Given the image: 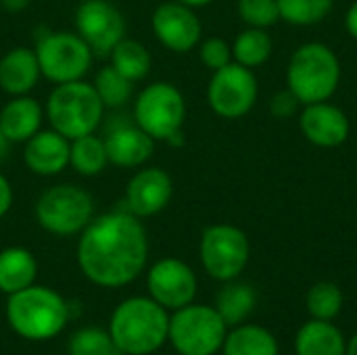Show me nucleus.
<instances>
[{
	"label": "nucleus",
	"instance_id": "f257e3e1",
	"mask_svg": "<svg viewBox=\"0 0 357 355\" xmlns=\"http://www.w3.org/2000/svg\"><path fill=\"white\" fill-rule=\"evenodd\" d=\"M149 236L140 218L111 211L92 220L77 243V264L84 276L105 289L130 285L146 266Z\"/></svg>",
	"mask_w": 357,
	"mask_h": 355
},
{
	"label": "nucleus",
	"instance_id": "f03ea898",
	"mask_svg": "<svg viewBox=\"0 0 357 355\" xmlns=\"http://www.w3.org/2000/svg\"><path fill=\"white\" fill-rule=\"evenodd\" d=\"M169 333V318L151 297H132L119 303L109 322V335L123 355L157 352Z\"/></svg>",
	"mask_w": 357,
	"mask_h": 355
},
{
	"label": "nucleus",
	"instance_id": "7ed1b4c3",
	"mask_svg": "<svg viewBox=\"0 0 357 355\" xmlns=\"http://www.w3.org/2000/svg\"><path fill=\"white\" fill-rule=\"evenodd\" d=\"M343 69L337 52L322 42L301 44L287 65V88L301 105L324 103L341 86Z\"/></svg>",
	"mask_w": 357,
	"mask_h": 355
},
{
	"label": "nucleus",
	"instance_id": "20e7f679",
	"mask_svg": "<svg viewBox=\"0 0 357 355\" xmlns=\"http://www.w3.org/2000/svg\"><path fill=\"white\" fill-rule=\"evenodd\" d=\"M6 318L19 337L29 341H46L65 328L69 308L56 291L31 285L8 295Z\"/></svg>",
	"mask_w": 357,
	"mask_h": 355
},
{
	"label": "nucleus",
	"instance_id": "39448f33",
	"mask_svg": "<svg viewBox=\"0 0 357 355\" xmlns=\"http://www.w3.org/2000/svg\"><path fill=\"white\" fill-rule=\"evenodd\" d=\"M46 115L52 130L67 140L94 134L105 115V105L92 84L82 80L56 84L46 103Z\"/></svg>",
	"mask_w": 357,
	"mask_h": 355
},
{
	"label": "nucleus",
	"instance_id": "423d86ee",
	"mask_svg": "<svg viewBox=\"0 0 357 355\" xmlns=\"http://www.w3.org/2000/svg\"><path fill=\"white\" fill-rule=\"evenodd\" d=\"M226 328L215 308L188 303L169 318L167 339L180 355H213L224 345Z\"/></svg>",
	"mask_w": 357,
	"mask_h": 355
},
{
	"label": "nucleus",
	"instance_id": "0eeeda50",
	"mask_svg": "<svg viewBox=\"0 0 357 355\" xmlns=\"http://www.w3.org/2000/svg\"><path fill=\"white\" fill-rule=\"evenodd\" d=\"M94 216V201L90 192L75 184H59L42 192L36 203L38 224L56 236H71L82 232Z\"/></svg>",
	"mask_w": 357,
	"mask_h": 355
},
{
	"label": "nucleus",
	"instance_id": "6e6552de",
	"mask_svg": "<svg viewBox=\"0 0 357 355\" xmlns=\"http://www.w3.org/2000/svg\"><path fill=\"white\" fill-rule=\"evenodd\" d=\"M134 119L153 140H169L182 132L186 103L182 92L169 82L146 86L134 105Z\"/></svg>",
	"mask_w": 357,
	"mask_h": 355
},
{
	"label": "nucleus",
	"instance_id": "1a4fd4ad",
	"mask_svg": "<svg viewBox=\"0 0 357 355\" xmlns=\"http://www.w3.org/2000/svg\"><path fill=\"white\" fill-rule=\"evenodd\" d=\"M201 264L205 272L220 280H236L249 264L251 245L247 234L232 224H213L201 234Z\"/></svg>",
	"mask_w": 357,
	"mask_h": 355
},
{
	"label": "nucleus",
	"instance_id": "9d476101",
	"mask_svg": "<svg viewBox=\"0 0 357 355\" xmlns=\"http://www.w3.org/2000/svg\"><path fill=\"white\" fill-rule=\"evenodd\" d=\"M36 56L46 80L54 84H67L77 82L88 73L94 54L77 33L52 31L38 42Z\"/></svg>",
	"mask_w": 357,
	"mask_h": 355
},
{
	"label": "nucleus",
	"instance_id": "9b49d317",
	"mask_svg": "<svg viewBox=\"0 0 357 355\" xmlns=\"http://www.w3.org/2000/svg\"><path fill=\"white\" fill-rule=\"evenodd\" d=\"M259 84L253 69L238 63H228L226 67L213 71L207 86V103L211 111L224 119L245 117L257 103Z\"/></svg>",
	"mask_w": 357,
	"mask_h": 355
},
{
	"label": "nucleus",
	"instance_id": "f8f14e48",
	"mask_svg": "<svg viewBox=\"0 0 357 355\" xmlns=\"http://www.w3.org/2000/svg\"><path fill=\"white\" fill-rule=\"evenodd\" d=\"M75 29L92 54L109 56L115 44L126 38V19L109 0H84L75 10Z\"/></svg>",
	"mask_w": 357,
	"mask_h": 355
},
{
	"label": "nucleus",
	"instance_id": "ddd939ff",
	"mask_svg": "<svg viewBox=\"0 0 357 355\" xmlns=\"http://www.w3.org/2000/svg\"><path fill=\"white\" fill-rule=\"evenodd\" d=\"M149 293L165 310H180L197 295V276L188 264L176 257L159 259L149 272Z\"/></svg>",
	"mask_w": 357,
	"mask_h": 355
},
{
	"label": "nucleus",
	"instance_id": "4468645a",
	"mask_svg": "<svg viewBox=\"0 0 357 355\" xmlns=\"http://www.w3.org/2000/svg\"><path fill=\"white\" fill-rule=\"evenodd\" d=\"M153 31L157 40L174 50V52H188L201 42V21L195 8L182 2H163L153 13Z\"/></svg>",
	"mask_w": 357,
	"mask_h": 355
},
{
	"label": "nucleus",
	"instance_id": "2eb2a0df",
	"mask_svg": "<svg viewBox=\"0 0 357 355\" xmlns=\"http://www.w3.org/2000/svg\"><path fill=\"white\" fill-rule=\"evenodd\" d=\"M299 130L310 144L320 149H337L347 142L351 123L343 109L331 100H324L301 107Z\"/></svg>",
	"mask_w": 357,
	"mask_h": 355
},
{
	"label": "nucleus",
	"instance_id": "dca6fc26",
	"mask_svg": "<svg viewBox=\"0 0 357 355\" xmlns=\"http://www.w3.org/2000/svg\"><path fill=\"white\" fill-rule=\"evenodd\" d=\"M174 195V182L161 167L140 169L126 188V211L136 218H151L167 207Z\"/></svg>",
	"mask_w": 357,
	"mask_h": 355
},
{
	"label": "nucleus",
	"instance_id": "f3484780",
	"mask_svg": "<svg viewBox=\"0 0 357 355\" xmlns=\"http://www.w3.org/2000/svg\"><path fill=\"white\" fill-rule=\"evenodd\" d=\"M105 149L109 163L117 167H138L151 159L155 151V140L140 126L119 121L117 126L109 128Z\"/></svg>",
	"mask_w": 357,
	"mask_h": 355
},
{
	"label": "nucleus",
	"instance_id": "a211bd4d",
	"mask_svg": "<svg viewBox=\"0 0 357 355\" xmlns=\"http://www.w3.org/2000/svg\"><path fill=\"white\" fill-rule=\"evenodd\" d=\"M71 140H67L56 130L36 132L23 151V161L29 172L38 176H54L61 174L69 163Z\"/></svg>",
	"mask_w": 357,
	"mask_h": 355
},
{
	"label": "nucleus",
	"instance_id": "6ab92c4d",
	"mask_svg": "<svg viewBox=\"0 0 357 355\" xmlns=\"http://www.w3.org/2000/svg\"><path fill=\"white\" fill-rule=\"evenodd\" d=\"M42 75L36 50L17 46L0 59V88L13 96H25Z\"/></svg>",
	"mask_w": 357,
	"mask_h": 355
},
{
	"label": "nucleus",
	"instance_id": "aec40b11",
	"mask_svg": "<svg viewBox=\"0 0 357 355\" xmlns=\"http://www.w3.org/2000/svg\"><path fill=\"white\" fill-rule=\"evenodd\" d=\"M42 107L36 98L15 96L0 111V128L10 142H27L36 132H40Z\"/></svg>",
	"mask_w": 357,
	"mask_h": 355
},
{
	"label": "nucleus",
	"instance_id": "412c9836",
	"mask_svg": "<svg viewBox=\"0 0 357 355\" xmlns=\"http://www.w3.org/2000/svg\"><path fill=\"white\" fill-rule=\"evenodd\" d=\"M297 355H347V339L328 320L305 322L295 337Z\"/></svg>",
	"mask_w": 357,
	"mask_h": 355
},
{
	"label": "nucleus",
	"instance_id": "4be33fe9",
	"mask_svg": "<svg viewBox=\"0 0 357 355\" xmlns=\"http://www.w3.org/2000/svg\"><path fill=\"white\" fill-rule=\"evenodd\" d=\"M38 274L36 257L23 247H8L0 251V291L13 295L33 285Z\"/></svg>",
	"mask_w": 357,
	"mask_h": 355
},
{
	"label": "nucleus",
	"instance_id": "5701e85b",
	"mask_svg": "<svg viewBox=\"0 0 357 355\" xmlns=\"http://www.w3.org/2000/svg\"><path fill=\"white\" fill-rule=\"evenodd\" d=\"M224 355H278L276 337L257 324H238L232 328L222 345Z\"/></svg>",
	"mask_w": 357,
	"mask_h": 355
},
{
	"label": "nucleus",
	"instance_id": "b1692460",
	"mask_svg": "<svg viewBox=\"0 0 357 355\" xmlns=\"http://www.w3.org/2000/svg\"><path fill=\"white\" fill-rule=\"evenodd\" d=\"M257 295L255 289L247 282L228 280L226 287L215 297V310L228 326L243 324L249 314L255 310Z\"/></svg>",
	"mask_w": 357,
	"mask_h": 355
},
{
	"label": "nucleus",
	"instance_id": "393cba45",
	"mask_svg": "<svg viewBox=\"0 0 357 355\" xmlns=\"http://www.w3.org/2000/svg\"><path fill=\"white\" fill-rule=\"evenodd\" d=\"M272 52H274V40L268 29H259V27H247L236 36L232 44V61L249 69H257L264 63H268Z\"/></svg>",
	"mask_w": 357,
	"mask_h": 355
},
{
	"label": "nucleus",
	"instance_id": "a878e982",
	"mask_svg": "<svg viewBox=\"0 0 357 355\" xmlns=\"http://www.w3.org/2000/svg\"><path fill=\"white\" fill-rule=\"evenodd\" d=\"M109 56H111V67H115L130 82L144 80L151 71V52L138 40L121 38Z\"/></svg>",
	"mask_w": 357,
	"mask_h": 355
},
{
	"label": "nucleus",
	"instance_id": "bb28decb",
	"mask_svg": "<svg viewBox=\"0 0 357 355\" xmlns=\"http://www.w3.org/2000/svg\"><path fill=\"white\" fill-rule=\"evenodd\" d=\"M69 163L73 169L82 176H96L105 169L109 163L105 140H100L94 134L79 136L71 140V151H69Z\"/></svg>",
	"mask_w": 357,
	"mask_h": 355
},
{
	"label": "nucleus",
	"instance_id": "cd10ccee",
	"mask_svg": "<svg viewBox=\"0 0 357 355\" xmlns=\"http://www.w3.org/2000/svg\"><path fill=\"white\" fill-rule=\"evenodd\" d=\"M276 2L280 10V21L295 27H312L322 23L335 6V0H276Z\"/></svg>",
	"mask_w": 357,
	"mask_h": 355
},
{
	"label": "nucleus",
	"instance_id": "c85d7f7f",
	"mask_svg": "<svg viewBox=\"0 0 357 355\" xmlns=\"http://www.w3.org/2000/svg\"><path fill=\"white\" fill-rule=\"evenodd\" d=\"M343 303H345L343 291L339 289V285H335L331 280L316 282L305 295V308L314 320L333 322L341 314Z\"/></svg>",
	"mask_w": 357,
	"mask_h": 355
},
{
	"label": "nucleus",
	"instance_id": "c756f323",
	"mask_svg": "<svg viewBox=\"0 0 357 355\" xmlns=\"http://www.w3.org/2000/svg\"><path fill=\"white\" fill-rule=\"evenodd\" d=\"M132 84L128 77H123L115 67H102L96 77H94V88L102 100L105 107L109 109H117L123 107L130 98H132Z\"/></svg>",
	"mask_w": 357,
	"mask_h": 355
},
{
	"label": "nucleus",
	"instance_id": "7c9ffc66",
	"mask_svg": "<svg viewBox=\"0 0 357 355\" xmlns=\"http://www.w3.org/2000/svg\"><path fill=\"white\" fill-rule=\"evenodd\" d=\"M69 355H123L109 333L88 326L77 331L69 341Z\"/></svg>",
	"mask_w": 357,
	"mask_h": 355
},
{
	"label": "nucleus",
	"instance_id": "2f4dec72",
	"mask_svg": "<svg viewBox=\"0 0 357 355\" xmlns=\"http://www.w3.org/2000/svg\"><path fill=\"white\" fill-rule=\"evenodd\" d=\"M236 10L243 23H247V27L270 29L280 21V10L276 0H238Z\"/></svg>",
	"mask_w": 357,
	"mask_h": 355
},
{
	"label": "nucleus",
	"instance_id": "473e14b6",
	"mask_svg": "<svg viewBox=\"0 0 357 355\" xmlns=\"http://www.w3.org/2000/svg\"><path fill=\"white\" fill-rule=\"evenodd\" d=\"M199 56L207 69L218 71L226 67L228 63H232V46L224 38H207L201 42Z\"/></svg>",
	"mask_w": 357,
	"mask_h": 355
},
{
	"label": "nucleus",
	"instance_id": "72a5a7b5",
	"mask_svg": "<svg viewBox=\"0 0 357 355\" xmlns=\"http://www.w3.org/2000/svg\"><path fill=\"white\" fill-rule=\"evenodd\" d=\"M301 107H303V105L299 103V98H297L289 88L276 92V94L270 98V103H268L270 115L276 117V119H291L293 115L299 113Z\"/></svg>",
	"mask_w": 357,
	"mask_h": 355
},
{
	"label": "nucleus",
	"instance_id": "f704fd0d",
	"mask_svg": "<svg viewBox=\"0 0 357 355\" xmlns=\"http://www.w3.org/2000/svg\"><path fill=\"white\" fill-rule=\"evenodd\" d=\"M13 205V188H10V182L0 174V218L10 209Z\"/></svg>",
	"mask_w": 357,
	"mask_h": 355
},
{
	"label": "nucleus",
	"instance_id": "c9c22d12",
	"mask_svg": "<svg viewBox=\"0 0 357 355\" xmlns=\"http://www.w3.org/2000/svg\"><path fill=\"white\" fill-rule=\"evenodd\" d=\"M345 29L347 33L357 40V0L347 8V15H345Z\"/></svg>",
	"mask_w": 357,
	"mask_h": 355
},
{
	"label": "nucleus",
	"instance_id": "e433bc0d",
	"mask_svg": "<svg viewBox=\"0 0 357 355\" xmlns=\"http://www.w3.org/2000/svg\"><path fill=\"white\" fill-rule=\"evenodd\" d=\"M10 146H13V142L6 138V134L2 132V128H0V163H4L6 159H8V155H10Z\"/></svg>",
	"mask_w": 357,
	"mask_h": 355
},
{
	"label": "nucleus",
	"instance_id": "4c0bfd02",
	"mask_svg": "<svg viewBox=\"0 0 357 355\" xmlns=\"http://www.w3.org/2000/svg\"><path fill=\"white\" fill-rule=\"evenodd\" d=\"M0 2H2V6H4L6 10L17 13V10H23V8L27 6L29 0H0Z\"/></svg>",
	"mask_w": 357,
	"mask_h": 355
},
{
	"label": "nucleus",
	"instance_id": "58836bf2",
	"mask_svg": "<svg viewBox=\"0 0 357 355\" xmlns=\"http://www.w3.org/2000/svg\"><path fill=\"white\" fill-rule=\"evenodd\" d=\"M178 2H182V4H186V6H190V8H201V6L211 4L213 0H178Z\"/></svg>",
	"mask_w": 357,
	"mask_h": 355
},
{
	"label": "nucleus",
	"instance_id": "ea45409f",
	"mask_svg": "<svg viewBox=\"0 0 357 355\" xmlns=\"http://www.w3.org/2000/svg\"><path fill=\"white\" fill-rule=\"evenodd\" d=\"M347 355H357V333L347 341Z\"/></svg>",
	"mask_w": 357,
	"mask_h": 355
}]
</instances>
